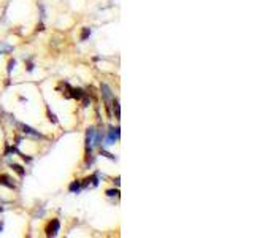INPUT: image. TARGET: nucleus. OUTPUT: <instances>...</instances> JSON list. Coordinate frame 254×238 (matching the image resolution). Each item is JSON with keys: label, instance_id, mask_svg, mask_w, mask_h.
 Returning <instances> with one entry per match:
<instances>
[{"label": "nucleus", "instance_id": "1", "mask_svg": "<svg viewBox=\"0 0 254 238\" xmlns=\"http://www.w3.org/2000/svg\"><path fill=\"white\" fill-rule=\"evenodd\" d=\"M59 230H61V222H59V219H51V222L46 225V235H48V236L57 235Z\"/></svg>", "mask_w": 254, "mask_h": 238}, {"label": "nucleus", "instance_id": "2", "mask_svg": "<svg viewBox=\"0 0 254 238\" xmlns=\"http://www.w3.org/2000/svg\"><path fill=\"white\" fill-rule=\"evenodd\" d=\"M118 138H119V127H116V129L111 127L108 135H107V140H105V146H113Z\"/></svg>", "mask_w": 254, "mask_h": 238}, {"label": "nucleus", "instance_id": "3", "mask_svg": "<svg viewBox=\"0 0 254 238\" xmlns=\"http://www.w3.org/2000/svg\"><path fill=\"white\" fill-rule=\"evenodd\" d=\"M100 89H102V95H103V99L108 102V100H113V97H114V95H113V92H111V89L103 83V84H102L100 86Z\"/></svg>", "mask_w": 254, "mask_h": 238}, {"label": "nucleus", "instance_id": "4", "mask_svg": "<svg viewBox=\"0 0 254 238\" xmlns=\"http://www.w3.org/2000/svg\"><path fill=\"white\" fill-rule=\"evenodd\" d=\"M19 127L22 129V132H24V133L32 135V137H40V138H41V133H38L35 129H32V127H29V126H25V124H19Z\"/></svg>", "mask_w": 254, "mask_h": 238}, {"label": "nucleus", "instance_id": "5", "mask_svg": "<svg viewBox=\"0 0 254 238\" xmlns=\"http://www.w3.org/2000/svg\"><path fill=\"white\" fill-rule=\"evenodd\" d=\"M68 190H70V192H73V194H78L80 190H81V183H80V181H73V183L68 186Z\"/></svg>", "mask_w": 254, "mask_h": 238}, {"label": "nucleus", "instance_id": "6", "mask_svg": "<svg viewBox=\"0 0 254 238\" xmlns=\"http://www.w3.org/2000/svg\"><path fill=\"white\" fill-rule=\"evenodd\" d=\"M10 167H11V168H13V170H14V172H16V173H18V175H19L21 178H22V176L25 175V170L22 168L21 165H18V163H10Z\"/></svg>", "mask_w": 254, "mask_h": 238}, {"label": "nucleus", "instance_id": "7", "mask_svg": "<svg viewBox=\"0 0 254 238\" xmlns=\"http://www.w3.org/2000/svg\"><path fill=\"white\" fill-rule=\"evenodd\" d=\"M0 184L8 186V187H14V184H13V183H10V178H8V176H5V175H2V176H0Z\"/></svg>", "mask_w": 254, "mask_h": 238}, {"label": "nucleus", "instance_id": "8", "mask_svg": "<svg viewBox=\"0 0 254 238\" xmlns=\"http://www.w3.org/2000/svg\"><path fill=\"white\" fill-rule=\"evenodd\" d=\"M113 108H114V111H116V117L119 119V116H121V108H119V100H118V99H114V97H113Z\"/></svg>", "mask_w": 254, "mask_h": 238}, {"label": "nucleus", "instance_id": "9", "mask_svg": "<svg viewBox=\"0 0 254 238\" xmlns=\"http://www.w3.org/2000/svg\"><path fill=\"white\" fill-rule=\"evenodd\" d=\"M89 35H91V29L84 27V29H83V32H81V37H80V40H81V41H84V40H86V38H87Z\"/></svg>", "mask_w": 254, "mask_h": 238}, {"label": "nucleus", "instance_id": "10", "mask_svg": "<svg viewBox=\"0 0 254 238\" xmlns=\"http://www.w3.org/2000/svg\"><path fill=\"white\" fill-rule=\"evenodd\" d=\"M100 154H102V156H105V157H108V159H111V160H116V156H113V154L107 153L103 148H100Z\"/></svg>", "mask_w": 254, "mask_h": 238}, {"label": "nucleus", "instance_id": "11", "mask_svg": "<svg viewBox=\"0 0 254 238\" xmlns=\"http://www.w3.org/2000/svg\"><path fill=\"white\" fill-rule=\"evenodd\" d=\"M118 194H119L118 189H110V190H107V195H108V197H114V195H118Z\"/></svg>", "mask_w": 254, "mask_h": 238}, {"label": "nucleus", "instance_id": "12", "mask_svg": "<svg viewBox=\"0 0 254 238\" xmlns=\"http://www.w3.org/2000/svg\"><path fill=\"white\" fill-rule=\"evenodd\" d=\"M14 65H16V60H14V59H11V60L8 62V73H11V70L14 68Z\"/></svg>", "mask_w": 254, "mask_h": 238}, {"label": "nucleus", "instance_id": "13", "mask_svg": "<svg viewBox=\"0 0 254 238\" xmlns=\"http://www.w3.org/2000/svg\"><path fill=\"white\" fill-rule=\"evenodd\" d=\"M48 116H49V121H53V122H54V124H56V122H57V119H56V116H54V114H53V113H51V111H48Z\"/></svg>", "mask_w": 254, "mask_h": 238}, {"label": "nucleus", "instance_id": "14", "mask_svg": "<svg viewBox=\"0 0 254 238\" xmlns=\"http://www.w3.org/2000/svg\"><path fill=\"white\" fill-rule=\"evenodd\" d=\"M34 70V64H32V60H29L27 62V71H32Z\"/></svg>", "mask_w": 254, "mask_h": 238}, {"label": "nucleus", "instance_id": "15", "mask_svg": "<svg viewBox=\"0 0 254 238\" xmlns=\"http://www.w3.org/2000/svg\"><path fill=\"white\" fill-rule=\"evenodd\" d=\"M0 211H2V208H0Z\"/></svg>", "mask_w": 254, "mask_h": 238}]
</instances>
